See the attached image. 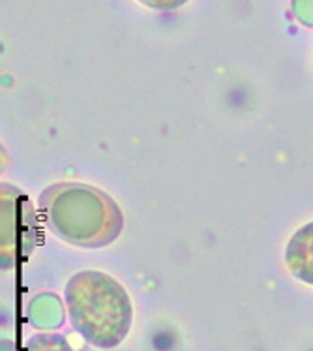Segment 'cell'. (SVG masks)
Masks as SVG:
<instances>
[{"label": "cell", "instance_id": "1", "mask_svg": "<svg viewBox=\"0 0 313 351\" xmlns=\"http://www.w3.org/2000/svg\"><path fill=\"white\" fill-rule=\"evenodd\" d=\"M38 210L55 235L79 248H103L124 230V215L111 195L85 182H55L42 192Z\"/></svg>", "mask_w": 313, "mask_h": 351}, {"label": "cell", "instance_id": "2", "mask_svg": "<svg viewBox=\"0 0 313 351\" xmlns=\"http://www.w3.org/2000/svg\"><path fill=\"white\" fill-rule=\"evenodd\" d=\"M64 301L71 327L94 348L113 350L132 330V297L111 274L101 271L75 273L66 284Z\"/></svg>", "mask_w": 313, "mask_h": 351}, {"label": "cell", "instance_id": "3", "mask_svg": "<svg viewBox=\"0 0 313 351\" xmlns=\"http://www.w3.org/2000/svg\"><path fill=\"white\" fill-rule=\"evenodd\" d=\"M2 222H0V261L2 269H14L27 263L36 246L38 235V215L29 199V195L21 192L14 184H2Z\"/></svg>", "mask_w": 313, "mask_h": 351}, {"label": "cell", "instance_id": "4", "mask_svg": "<svg viewBox=\"0 0 313 351\" xmlns=\"http://www.w3.org/2000/svg\"><path fill=\"white\" fill-rule=\"evenodd\" d=\"M285 267L295 278L313 286V220L292 233L285 246Z\"/></svg>", "mask_w": 313, "mask_h": 351}, {"label": "cell", "instance_id": "5", "mask_svg": "<svg viewBox=\"0 0 313 351\" xmlns=\"http://www.w3.org/2000/svg\"><path fill=\"white\" fill-rule=\"evenodd\" d=\"M23 351H73L70 342L57 332H40L29 338Z\"/></svg>", "mask_w": 313, "mask_h": 351}, {"label": "cell", "instance_id": "6", "mask_svg": "<svg viewBox=\"0 0 313 351\" xmlns=\"http://www.w3.org/2000/svg\"><path fill=\"white\" fill-rule=\"evenodd\" d=\"M292 12L302 25L313 27V0H292Z\"/></svg>", "mask_w": 313, "mask_h": 351}, {"label": "cell", "instance_id": "7", "mask_svg": "<svg viewBox=\"0 0 313 351\" xmlns=\"http://www.w3.org/2000/svg\"><path fill=\"white\" fill-rule=\"evenodd\" d=\"M139 2L152 10H158V12H173V10H178L188 4L190 0H139Z\"/></svg>", "mask_w": 313, "mask_h": 351}]
</instances>
